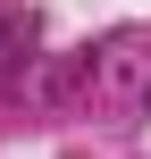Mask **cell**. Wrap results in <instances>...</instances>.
Returning a JSON list of instances; mask_svg holds the SVG:
<instances>
[]
</instances>
